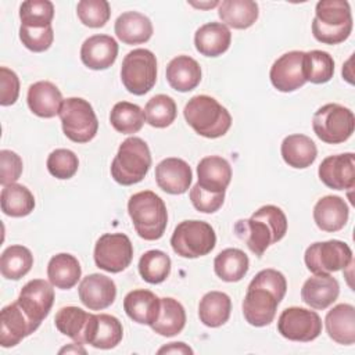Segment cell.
Listing matches in <instances>:
<instances>
[{
	"label": "cell",
	"mask_w": 355,
	"mask_h": 355,
	"mask_svg": "<svg viewBox=\"0 0 355 355\" xmlns=\"http://www.w3.org/2000/svg\"><path fill=\"white\" fill-rule=\"evenodd\" d=\"M286 291L287 282L282 272L270 268L258 272L250 282L243 300L244 319L255 327L270 324Z\"/></svg>",
	"instance_id": "obj_1"
},
{
	"label": "cell",
	"mask_w": 355,
	"mask_h": 355,
	"mask_svg": "<svg viewBox=\"0 0 355 355\" xmlns=\"http://www.w3.org/2000/svg\"><path fill=\"white\" fill-rule=\"evenodd\" d=\"M234 232L245 241L250 251L261 258L269 245L286 236L287 218L279 207L268 204L255 211L250 219L237 220Z\"/></svg>",
	"instance_id": "obj_2"
},
{
	"label": "cell",
	"mask_w": 355,
	"mask_h": 355,
	"mask_svg": "<svg viewBox=\"0 0 355 355\" xmlns=\"http://www.w3.org/2000/svg\"><path fill=\"white\" fill-rule=\"evenodd\" d=\"M128 214L141 239L154 241L164 236L168 225V211L164 200L154 191L143 190L130 196Z\"/></svg>",
	"instance_id": "obj_3"
},
{
	"label": "cell",
	"mask_w": 355,
	"mask_h": 355,
	"mask_svg": "<svg viewBox=\"0 0 355 355\" xmlns=\"http://www.w3.org/2000/svg\"><path fill=\"white\" fill-rule=\"evenodd\" d=\"M352 31V14L347 0H320L315 7L312 35L323 44H338Z\"/></svg>",
	"instance_id": "obj_4"
},
{
	"label": "cell",
	"mask_w": 355,
	"mask_h": 355,
	"mask_svg": "<svg viewBox=\"0 0 355 355\" xmlns=\"http://www.w3.org/2000/svg\"><path fill=\"white\" fill-rule=\"evenodd\" d=\"M183 115L193 130L207 139L222 137L232 126L230 112L207 94L191 97L184 105Z\"/></svg>",
	"instance_id": "obj_5"
},
{
	"label": "cell",
	"mask_w": 355,
	"mask_h": 355,
	"mask_svg": "<svg viewBox=\"0 0 355 355\" xmlns=\"http://www.w3.org/2000/svg\"><path fill=\"white\" fill-rule=\"evenodd\" d=\"M151 166L147 143L136 136L122 141L111 164L112 179L122 186H132L144 179Z\"/></svg>",
	"instance_id": "obj_6"
},
{
	"label": "cell",
	"mask_w": 355,
	"mask_h": 355,
	"mask_svg": "<svg viewBox=\"0 0 355 355\" xmlns=\"http://www.w3.org/2000/svg\"><path fill=\"white\" fill-rule=\"evenodd\" d=\"M216 244L214 227L204 220L180 222L171 237V245L175 254L182 258H200L209 254Z\"/></svg>",
	"instance_id": "obj_7"
},
{
	"label": "cell",
	"mask_w": 355,
	"mask_h": 355,
	"mask_svg": "<svg viewBox=\"0 0 355 355\" xmlns=\"http://www.w3.org/2000/svg\"><path fill=\"white\" fill-rule=\"evenodd\" d=\"M58 116L64 135L73 143H87L97 135L98 119L92 104L85 98H65Z\"/></svg>",
	"instance_id": "obj_8"
},
{
	"label": "cell",
	"mask_w": 355,
	"mask_h": 355,
	"mask_svg": "<svg viewBox=\"0 0 355 355\" xmlns=\"http://www.w3.org/2000/svg\"><path fill=\"white\" fill-rule=\"evenodd\" d=\"M312 129L323 143H344L352 136L355 129L354 112L336 103L324 104L313 114Z\"/></svg>",
	"instance_id": "obj_9"
},
{
	"label": "cell",
	"mask_w": 355,
	"mask_h": 355,
	"mask_svg": "<svg viewBox=\"0 0 355 355\" xmlns=\"http://www.w3.org/2000/svg\"><path fill=\"white\" fill-rule=\"evenodd\" d=\"M121 80L125 89L135 94L148 93L157 82V58L147 49H135L129 51L121 67Z\"/></svg>",
	"instance_id": "obj_10"
},
{
	"label": "cell",
	"mask_w": 355,
	"mask_h": 355,
	"mask_svg": "<svg viewBox=\"0 0 355 355\" xmlns=\"http://www.w3.org/2000/svg\"><path fill=\"white\" fill-rule=\"evenodd\" d=\"M305 265L313 275H330L348 268L352 261V250L341 240H327L311 244L304 255Z\"/></svg>",
	"instance_id": "obj_11"
},
{
	"label": "cell",
	"mask_w": 355,
	"mask_h": 355,
	"mask_svg": "<svg viewBox=\"0 0 355 355\" xmlns=\"http://www.w3.org/2000/svg\"><path fill=\"white\" fill-rule=\"evenodd\" d=\"M133 259V245L123 233H105L100 236L94 247L96 266L110 272L119 273L125 270Z\"/></svg>",
	"instance_id": "obj_12"
},
{
	"label": "cell",
	"mask_w": 355,
	"mask_h": 355,
	"mask_svg": "<svg viewBox=\"0 0 355 355\" xmlns=\"http://www.w3.org/2000/svg\"><path fill=\"white\" fill-rule=\"evenodd\" d=\"M277 331L290 341L309 343L322 333V319L311 309L301 306L286 308L277 319Z\"/></svg>",
	"instance_id": "obj_13"
},
{
	"label": "cell",
	"mask_w": 355,
	"mask_h": 355,
	"mask_svg": "<svg viewBox=\"0 0 355 355\" xmlns=\"http://www.w3.org/2000/svg\"><path fill=\"white\" fill-rule=\"evenodd\" d=\"M53 287L51 283L43 279H33L21 288L18 295V305L37 327L47 318L54 304Z\"/></svg>",
	"instance_id": "obj_14"
},
{
	"label": "cell",
	"mask_w": 355,
	"mask_h": 355,
	"mask_svg": "<svg viewBox=\"0 0 355 355\" xmlns=\"http://www.w3.org/2000/svg\"><path fill=\"white\" fill-rule=\"evenodd\" d=\"M269 78L273 87L283 93L295 92L302 87L306 83L304 76V51L294 50L280 55L270 67Z\"/></svg>",
	"instance_id": "obj_15"
},
{
	"label": "cell",
	"mask_w": 355,
	"mask_h": 355,
	"mask_svg": "<svg viewBox=\"0 0 355 355\" xmlns=\"http://www.w3.org/2000/svg\"><path fill=\"white\" fill-rule=\"evenodd\" d=\"M324 186L334 190H349L355 186V155L344 153L326 157L318 169Z\"/></svg>",
	"instance_id": "obj_16"
},
{
	"label": "cell",
	"mask_w": 355,
	"mask_h": 355,
	"mask_svg": "<svg viewBox=\"0 0 355 355\" xmlns=\"http://www.w3.org/2000/svg\"><path fill=\"white\" fill-rule=\"evenodd\" d=\"M37 326L26 316L18 302L4 306L0 312V345L11 348L32 334Z\"/></svg>",
	"instance_id": "obj_17"
},
{
	"label": "cell",
	"mask_w": 355,
	"mask_h": 355,
	"mask_svg": "<svg viewBox=\"0 0 355 355\" xmlns=\"http://www.w3.org/2000/svg\"><path fill=\"white\" fill-rule=\"evenodd\" d=\"M78 294L80 302L90 311H101L108 308L116 297V286L114 280L105 275L92 273L82 279Z\"/></svg>",
	"instance_id": "obj_18"
},
{
	"label": "cell",
	"mask_w": 355,
	"mask_h": 355,
	"mask_svg": "<svg viewBox=\"0 0 355 355\" xmlns=\"http://www.w3.org/2000/svg\"><path fill=\"white\" fill-rule=\"evenodd\" d=\"M155 180L165 193L183 194L190 189L193 172L184 159L169 157L155 166Z\"/></svg>",
	"instance_id": "obj_19"
},
{
	"label": "cell",
	"mask_w": 355,
	"mask_h": 355,
	"mask_svg": "<svg viewBox=\"0 0 355 355\" xmlns=\"http://www.w3.org/2000/svg\"><path fill=\"white\" fill-rule=\"evenodd\" d=\"M118 55V43L108 35H93L80 47L82 62L94 71L110 68Z\"/></svg>",
	"instance_id": "obj_20"
},
{
	"label": "cell",
	"mask_w": 355,
	"mask_h": 355,
	"mask_svg": "<svg viewBox=\"0 0 355 355\" xmlns=\"http://www.w3.org/2000/svg\"><path fill=\"white\" fill-rule=\"evenodd\" d=\"M29 110L40 118H53L60 114L62 105V94L60 89L49 82L39 80L29 86L26 96Z\"/></svg>",
	"instance_id": "obj_21"
},
{
	"label": "cell",
	"mask_w": 355,
	"mask_h": 355,
	"mask_svg": "<svg viewBox=\"0 0 355 355\" xmlns=\"http://www.w3.org/2000/svg\"><path fill=\"white\" fill-rule=\"evenodd\" d=\"M349 216L347 202L338 196H324L313 207V220L316 226L329 233L341 230Z\"/></svg>",
	"instance_id": "obj_22"
},
{
	"label": "cell",
	"mask_w": 355,
	"mask_h": 355,
	"mask_svg": "<svg viewBox=\"0 0 355 355\" xmlns=\"http://www.w3.org/2000/svg\"><path fill=\"white\" fill-rule=\"evenodd\" d=\"M340 294V284L331 275H315L301 288L302 301L313 309H326Z\"/></svg>",
	"instance_id": "obj_23"
},
{
	"label": "cell",
	"mask_w": 355,
	"mask_h": 355,
	"mask_svg": "<svg viewBox=\"0 0 355 355\" xmlns=\"http://www.w3.org/2000/svg\"><path fill=\"white\" fill-rule=\"evenodd\" d=\"M123 309L133 322L151 326L159 315L161 298L150 290L137 288L125 295Z\"/></svg>",
	"instance_id": "obj_24"
},
{
	"label": "cell",
	"mask_w": 355,
	"mask_h": 355,
	"mask_svg": "<svg viewBox=\"0 0 355 355\" xmlns=\"http://www.w3.org/2000/svg\"><path fill=\"white\" fill-rule=\"evenodd\" d=\"M123 337V327L119 319L108 313L93 315L89 331L86 336V344L94 348L111 349L115 348Z\"/></svg>",
	"instance_id": "obj_25"
},
{
	"label": "cell",
	"mask_w": 355,
	"mask_h": 355,
	"mask_svg": "<svg viewBox=\"0 0 355 355\" xmlns=\"http://www.w3.org/2000/svg\"><path fill=\"white\" fill-rule=\"evenodd\" d=\"M197 175H198V184L212 193L226 191L230 180H232V166L230 164L219 157V155H209L204 157L197 165Z\"/></svg>",
	"instance_id": "obj_26"
},
{
	"label": "cell",
	"mask_w": 355,
	"mask_h": 355,
	"mask_svg": "<svg viewBox=\"0 0 355 355\" xmlns=\"http://www.w3.org/2000/svg\"><path fill=\"white\" fill-rule=\"evenodd\" d=\"M324 326L329 337L337 344L352 345L355 343V308L351 304L333 306L326 318Z\"/></svg>",
	"instance_id": "obj_27"
},
{
	"label": "cell",
	"mask_w": 355,
	"mask_h": 355,
	"mask_svg": "<svg viewBox=\"0 0 355 355\" xmlns=\"http://www.w3.org/2000/svg\"><path fill=\"white\" fill-rule=\"evenodd\" d=\"M230 42V29L222 22L204 24L194 33L196 50L205 57L222 55L227 51Z\"/></svg>",
	"instance_id": "obj_28"
},
{
	"label": "cell",
	"mask_w": 355,
	"mask_h": 355,
	"mask_svg": "<svg viewBox=\"0 0 355 355\" xmlns=\"http://www.w3.org/2000/svg\"><path fill=\"white\" fill-rule=\"evenodd\" d=\"M116 37L125 44L146 43L153 36V24L148 17L137 11L122 12L114 25Z\"/></svg>",
	"instance_id": "obj_29"
},
{
	"label": "cell",
	"mask_w": 355,
	"mask_h": 355,
	"mask_svg": "<svg viewBox=\"0 0 355 355\" xmlns=\"http://www.w3.org/2000/svg\"><path fill=\"white\" fill-rule=\"evenodd\" d=\"M166 80L176 92H190L201 82V67L190 55H178L166 65Z\"/></svg>",
	"instance_id": "obj_30"
},
{
	"label": "cell",
	"mask_w": 355,
	"mask_h": 355,
	"mask_svg": "<svg viewBox=\"0 0 355 355\" xmlns=\"http://www.w3.org/2000/svg\"><path fill=\"white\" fill-rule=\"evenodd\" d=\"M280 153L283 161L295 169H305L311 166L318 157V148L313 140L300 133L286 136L282 141Z\"/></svg>",
	"instance_id": "obj_31"
},
{
	"label": "cell",
	"mask_w": 355,
	"mask_h": 355,
	"mask_svg": "<svg viewBox=\"0 0 355 355\" xmlns=\"http://www.w3.org/2000/svg\"><path fill=\"white\" fill-rule=\"evenodd\" d=\"M93 313H89L78 306H64L54 318V324L60 333L69 337L75 343L86 344V336Z\"/></svg>",
	"instance_id": "obj_32"
},
{
	"label": "cell",
	"mask_w": 355,
	"mask_h": 355,
	"mask_svg": "<svg viewBox=\"0 0 355 355\" xmlns=\"http://www.w3.org/2000/svg\"><path fill=\"white\" fill-rule=\"evenodd\" d=\"M218 15L226 26L247 29L258 19L259 8L252 0H225L219 3Z\"/></svg>",
	"instance_id": "obj_33"
},
{
	"label": "cell",
	"mask_w": 355,
	"mask_h": 355,
	"mask_svg": "<svg viewBox=\"0 0 355 355\" xmlns=\"http://www.w3.org/2000/svg\"><path fill=\"white\" fill-rule=\"evenodd\" d=\"M82 268L79 261L67 252L57 254L51 257L47 265V277L49 282L61 290L72 288L80 279Z\"/></svg>",
	"instance_id": "obj_34"
},
{
	"label": "cell",
	"mask_w": 355,
	"mask_h": 355,
	"mask_svg": "<svg viewBox=\"0 0 355 355\" xmlns=\"http://www.w3.org/2000/svg\"><path fill=\"white\" fill-rule=\"evenodd\" d=\"M232 300L226 293L209 291L198 304V318L207 327H219L230 318Z\"/></svg>",
	"instance_id": "obj_35"
},
{
	"label": "cell",
	"mask_w": 355,
	"mask_h": 355,
	"mask_svg": "<svg viewBox=\"0 0 355 355\" xmlns=\"http://www.w3.org/2000/svg\"><path fill=\"white\" fill-rule=\"evenodd\" d=\"M186 324V311L183 305L171 297L161 298V309L157 320L151 324L154 333L172 337L179 334Z\"/></svg>",
	"instance_id": "obj_36"
},
{
	"label": "cell",
	"mask_w": 355,
	"mask_h": 355,
	"mask_svg": "<svg viewBox=\"0 0 355 355\" xmlns=\"http://www.w3.org/2000/svg\"><path fill=\"white\" fill-rule=\"evenodd\" d=\"M250 268L248 257L239 248H226L214 259V270L216 276L227 283L241 280Z\"/></svg>",
	"instance_id": "obj_37"
},
{
	"label": "cell",
	"mask_w": 355,
	"mask_h": 355,
	"mask_svg": "<svg viewBox=\"0 0 355 355\" xmlns=\"http://www.w3.org/2000/svg\"><path fill=\"white\" fill-rule=\"evenodd\" d=\"M1 211L12 218L29 215L35 208V197L28 187L18 183L3 186L0 194Z\"/></svg>",
	"instance_id": "obj_38"
},
{
	"label": "cell",
	"mask_w": 355,
	"mask_h": 355,
	"mask_svg": "<svg viewBox=\"0 0 355 355\" xmlns=\"http://www.w3.org/2000/svg\"><path fill=\"white\" fill-rule=\"evenodd\" d=\"M32 265V252L19 244L7 247L0 257V272L8 280H19L31 270Z\"/></svg>",
	"instance_id": "obj_39"
},
{
	"label": "cell",
	"mask_w": 355,
	"mask_h": 355,
	"mask_svg": "<svg viewBox=\"0 0 355 355\" xmlns=\"http://www.w3.org/2000/svg\"><path fill=\"white\" fill-rule=\"evenodd\" d=\"M144 121V110L129 101L116 103L110 112V122L112 128L122 135L137 133L143 128Z\"/></svg>",
	"instance_id": "obj_40"
},
{
	"label": "cell",
	"mask_w": 355,
	"mask_h": 355,
	"mask_svg": "<svg viewBox=\"0 0 355 355\" xmlns=\"http://www.w3.org/2000/svg\"><path fill=\"white\" fill-rule=\"evenodd\" d=\"M139 273L150 284H159L171 273V258L161 250H150L139 259Z\"/></svg>",
	"instance_id": "obj_41"
},
{
	"label": "cell",
	"mask_w": 355,
	"mask_h": 355,
	"mask_svg": "<svg viewBox=\"0 0 355 355\" xmlns=\"http://www.w3.org/2000/svg\"><path fill=\"white\" fill-rule=\"evenodd\" d=\"M334 73V60L327 51L311 50L304 53V76L306 82L322 85Z\"/></svg>",
	"instance_id": "obj_42"
},
{
	"label": "cell",
	"mask_w": 355,
	"mask_h": 355,
	"mask_svg": "<svg viewBox=\"0 0 355 355\" xmlns=\"http://www.w3.org/2000/svg\"><path fill=\"white\" fill-rule=\"evenodd\" d=\"M178 114L176 103L172 97L166 94H155L151 97L146 107H144V115L146 121L153 128H166L169 126Z\"/></svg>",
	"instance_id": "obj_43"
},
{
	"label": "cell",
	"mask_w": 355,
	"mask_h": 355,
	"mask_svg": "<svg viewBox=\"0 0 355 355\" xmlns=\"http://www.w3.org/2000/svg\"><path fill=\"white\" fill-rule=\"evenodd\" d=\"M54 18V6L49 0H26L19 6L21 25L49 26Z\"/></svg>",
	"instance_id": "obj_44"
},
{
	"label": "cell",
	"mask_w": 355,
	"mask_h": 355,
	"mask_svg": "<svg viewBox=\"0 0 355 355\" xmlns=\"http://www.w3.org/2000/svg\"><path fill=\"white\" fill-rule=\"evenodd\" d=\"M76 14L83 25L103 28L111 17V8L107 0H82L76 6Z\"/></svg>",
	"instance_id": "obj_45"
},
{
	"label": "cell",
	"mask_w": 355,
	"mask_h": 355,
	"mask_svg": "<svg viewBox=\"0 0 355 355\" xmlns=\"http://www.w3.org/2000/svg\"><path fill=\"white\" fill-rule=\"evenodd\" d=\"M79 168L76 154L68 148H57L47 157V169L51 176L65 180L71 179Z\"/></svg>",
	"instance_id": "obj_46"
},
{
	"label": "cell",
	"mask_w": 355,
	"mask_h": 355,
	"mask_svg": "<svg viewBox=\"0 0 355 355\" xmlns=\"http://www.w3.org/2000/svg\"><path fill=\"white\" fill-rule=\"evenodd\" d=\"M19 40L22 44L33 51V53H42L50 49L54 40V32L53 26H19Z\"/></svg>",
	"instance_id": "obj_47"
},
{
	"label": "cell",
	"mask_w": 355,
	"mask_h": 355,
	"mask_svg": "<svg viewBox=\"0 0 355 355\" xmlns=\"http://www.w3.org/2000/svg\"><path fill=\"white\" fill-rule=\"evenodd\" d=\"M190 201L197 211L202 214H214L223 205L225 191H207L198 183H196L190 189Z\"/></svg>",
	"instance_id": "obj_48"
},
{
	"label": "cell",
	"mask_w": 355,
	"mask_h": 355,
	"mask_svg": "<svg viewBox=\"0 0 355 355\" xmlns=\"http://www.w3.org/2000/svg\"><path fill=\"white\" fill-rule=\"evenodd\" d=\"M22 159L21 157L11 150L0 151V183L7 186L15 183L22 173Z\"/></svg>",
	"instance_id": "obj_49"
},
{
	"label": "cell",
	"mask_w": 355,
	"mask_h": 355,
	"mask_svg": "<svg viewBox=\"0 0 355 355\" xmlns=\"http://www.w3.org/2000/svg\"><path fill=\"white\" fill-rule=\"evenodd\" d=\"M19 96V79L17 73L7 68H0V104L3 107L12 105Z\"/></svg>",
	"instance_id": "obj_50"
},
{
	"label": "cell",
	"mask_w": 355,
	"mask_h": 355,
	"mask_svg": "<svg viewBox=\"0 0 355 355\" xmlns=\"http://www.w3.org/2000/svg\"><path fill=\"white\" fill-rule=\"evenodd\" d=\"M158 354H193V349L184 343H169L158 349Z\"/></svg>",
	"instance_id": "obj_51"
},
{
	"label": "cell",
	"mask_w": 355,
	"mask_h": 355,
	"mask_svg": "<svg viewBox=\"0 0 355 355\" xmlns=\"http://www.w3.org/2000/svg\"><path fill=\"white\" fill-rule=\"evenodd\" d=\"M82 344L76 343V347H64L62 349H60V354L62 352H82V354H86V349L80 347Z\"/></svg>",
	"instance_id": "obj_52"
},
{
	"label": "cell",
	"mask_w": 355,
	"mask_h": 355,
	"mask_svg": "<svg viewBox=\"0 0 355 355\" xmlns=\"http://www.w3.org/2000/svg\"><path fill=\"white\" fill-rule=\"evenodd\" d=\"M191 6H194V7H197V8H212V7H215V6H219V3L218 1H208V3H190Z\"/></svg>",
	"instance_id": "obj_53"
}]
</instances>
